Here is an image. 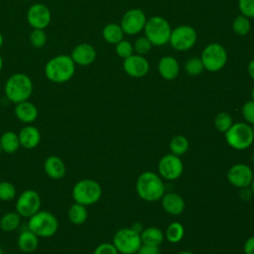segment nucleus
<instances>
[{
  "label": "nucleus",
  "mask_w": 254,
  "mask_h": 254,
  "mask_svg": "<svg viewBox=\"0 0 254 254\" xmlns=\"http://www.w3.org/2000/svg\"><path fill=\"white\" fill-rule=\"evenodd\" d=\"M75 64L68 55H58L50 59L44 68L45 76L54 83H64L72 78Z\"/></svg>",
  "instance_id": "obj_1"
},
{
  "label": "nucleus",
  "mask_w": 254,
  "mask_h": 254,
  "mask_svg": "<svg viewBox=\"0 0 254 254\" xmlns=\"http://www.w3.org/2000/svg\"><path fill=\"white\" fill-rule=\"evenodd\" d=\"M33 81L29 75L23 72H16L9 76L4 85L6 98L14 103H20L29 100L33 93Z\"/></svg>",
  "instance_id": "obj_2"
},
{
  "label": "nucleus",
  "mask_w": 254,
  "mask_h": 254,
  "mask_svg": "<svg viewBox=\"0 0 254 254\" xmlns=\"http://www.w3.org/2000/svg\"><path fill=\"white\" fill-rule=\"evenodd\" d=\"M137 194L146 201H156L165 194V184L160 176L147 171L142 173L136 181Z\"/></svg>",
  "instance_id": "obj_3"
},
{
  "label": "nucleus",
  "mask_w": 254,
  "mask_h": 254,
  "mask_svg": "<svg viewBox=\"0 0 254 254\" xmlns=\"http://www.w3.org/2000/svg\"><path fill=\"white\" fill-rule=\"evenodd\" d=\"M27 228L39 238H50L58 232L59 220L54 213L40 209L28 218Z\"/></svg>",
  "instance_id": "obj_4"
},
{
  "label": "nucleus",
  "mask_w": 254,
  "mask_h": 254,
  "mask_svg": "<svg viewBox=\"0 0 254 254\" xmlns=\"http://www.w3.org/2000/svg\"><path fill=\"white\" fill-rule=\"evenodd\" d=\"M71 195L74 202L89 206L96 203L101 198L102 189L95 180L82 179L74 184Z\"/></svg>",
  "instance_id": "obj_5"
},
{
  "label": "nucleus",
  "mask_w": 254,
  "mask_h": 254,
  "mask_svg": "<svg viewBox=\"0 0 254 254\" xmlns=\"http://www.w3.org/2000/svg\"><path fill=\"white\" fill-rule=\"evenodd\" d=\"M146 38L154 46H163L169 43L172 29L169 22L160 16H153L146 21L145 27Z\"/></svg>",
  "instance_id": "obj_6"
},
{
  "label": "nucleus",
  "mask_w": 254,
  "mask_h": 254,
  "mask_svg": "<svg viewBox=\"0 0 254 254\" xmlns=\"http://www.w3.org/2000/svg\"><path fill=\"white\" fill-rule=\"evenodd\" d=\"M224 134L227 144L235 150H246L254 141L252 127L248 123H233Z\"/></svg>",
  "instance_id": "obj_7"
},
{
  "label": "nucleus",
  "mask_w": 254,
  "mask_h": 254,
  "mask_svg": "<svg viewBox=\"0 0 254 254\" xmlns=\"http://www.w3.org/2000/svg\"><path fill=\"white\" fill-rule=\"evenodd\" d=\"M200 60L206 70L215 72L225 65L227 62V53L221 45L212 43L203 49Z\"/></svg>",
  "instance_id": "obj_8"
},
{
  "label": "nucleus",
  "mask_w": 254,
  "mask_h": 254,
  "mask_svg": "<svg viewBox=\"0 0 254 254\" xmlns=\"http://www.w3.org/2000/svg\"><path fill=\"white\" fill-rule=\"evenodd\" d=\"M113 245L121 254H136L142 244L140 234L129 228L119 229L113 236Z\"/></svg>",
  "instance_id": "obj_9"
},
{
  "label": "nucleus",
  "mask_w": 254,
  "mask_h": 254,
  "mask_svg": "<svg viewBox=\"0 0 254 254\" xmlns=\"http://www.w3.org/2000/svg\"><path fill=\"white\" fill-rule=\"evenodd\" d=\"M42 199L35 190L22 191L15 202V210L24 218H30L41 209Z\"/></svg>",
  "instance_id": "obj_10"
},
{
  "label": "nucleus",
  "mask_w": 254,
  "mask_h": 254,
  "mask_svg": "<svg viewBox=\"0 0 254 254\" xmlns=\"http://www.w3.org/2000/svg\"><path fill=\"white\" fill-rule=\"evenodd\" d=\"M196 38V32L192 27L183 25L172 30L169 42L175 50L187 51L194 46Z\"/></svg>",
  "instance_id": "obj_11"
},
{
  "label": "nucleus",
  "mask_w": 254,
  "mask_h": 254,
  "mask_svg": "<svg viewBox=\"0 0 254 254\" xmlns=\"http://www.w3.org/2000/svg\"><path fill=\"white\" fill-rule=\"evenodd\" d=\"M160 177L167 181H175L179 179L184 171L183 161L179 156L167 154L161 158L158 164Z\"/></svg>",
  "instance_id": "obj_12"
},
{
  "label": "nucleus",
  "mask_w": 254,
  "mask_h": 254,
  "mask_svg": "<svg viewBox=\"0 0 254 254\" xmlns=\"http://www.w3.org/2000/svg\"><path fill=\"white\" fill-rule=\"evenodd\" d=\"M51 20V10L43 3H35L27 11V22L33 29L45 30L50 25Z\"/></svg>",
  "instance_id": "obj_13"
},
{
  "label": "nucleus",
  "mask_w": 254,
  "mask_h": 254,
  "mask_svg": "<svg viewBox=\"0 0 254 254\" xmlns=\"http://www.w3.org/2000/svg\"><path fill=\"white\" fill-rule=\"evenodd\" d=\"M226 177L228 182L238 189L250 187L254 179L251 168L248 165L242 163L234 164L231 166L227 172Z\"/></svg>",
  "instance_id": "obj_14"
},
{
  "label": "nucleus",
  "mask_w": 254,
  "mask_h": 254,
  "mask_svg": "<svg viewBox=\"0 0 254 254\" xmlns=\"http://www.w3.org/2000/svg\"><path fill=\"white\" fill-rule=\"evenodd\" d=\"M146 16L140 9L128 10L121 19V28L127 35H136L141 32L146 24Z\"/></svg>",
  "instance_id": "obj_15"
},
{
  "label": "nucleus",
  "mask_w": 254,
  "mask_h": 254,
  "mask_svg": "<svg viewBox=\"0 0 254 254\" xmlns=\"http://www.w3.org/2000/svg\"><path fill=\"white\" fill-rule=\"evenodd\" d=\"M149 62L141 55H131L123 63L124 71L132 77H143L149 71Z\"/></svg>",
  "instance_id": "obj_16"
},
{
  "label": "nucleus",
  "mask_w": 254,
  "mask_h": 254,
  "mask_svg": "<svg viewBox=\"0 0 254 254\" xmlns=\"http://www.w3.org/2000/svg\"><path fill=\"white\" fill-rule=\"evenodd\" d=\"M70 57L75 64L86 66L91 64L95 61L96 51L90 44L82 43L76 45L73 48Z\"/></svg>",
  "instance_id": "obj_17"
},
{
  "label": "nucleus",
  "mask_w": 254,
  "mask_h": 254,
  "mask_svg": "<svg viewBox=\"0 0 254 254\" xmlns=\"http://www.w3.org/2000/svg\"><path fill=\"white\" fill-rule=\"evenodd\" d=\"M20 146L27 150H32L38 147L41 142V133L40 130L32 125L26 124L18 133Z\"/></svg>",
  "instance_id": "obj_18"
},
{
  "label": "nucleus",
  "mask_w": 254,
  "mask_h": 254,
  "mask_svg": "<svg viewBox=\"0 0 254 254\" xmlns=\"http://www.w3.org/2000/svg\"><path fill=\"white\" fill-rule=\"evenodd\" d=\"M14 113L16 118L22 123L32 124L38 118L39 110L33 102L26 100L15 104Z\"/></svg>",
  "instance_id": "obj_19"
},
{
  "label": "nucleus",
  "mask_w": 254,
  "mask_h": 254,
  "mask_svg": "<svg viewBox=\"0 0 254 254\" xmlns=\"http://www.w3.org/2000/svg\"><path fill=\"white\" fill-rule=\"evenodd\" d=\"M44 171L46 175L53 180H61L65 176L66 167L64 162L56 155H51L44 162Z\"/></svg>",
  "instance_id": "obj_20"
},
{
  "label": "nucleus",
  "mask_w": 254,
  "mask_h": 254,
  "mask_svg": "<svg viewBox=\"0 0 254 254\" xmlns=\"http://www.w3.org/2000/svg\"><path fill=\"white\" fill-rule=\"evenodd\" d=\"M161 201L164 210L171 215H179L185 210V200L180 194L176 192L165 193L162 196Z\"/></svg>",
  "instance_id": "obj_21"
},
{
  "label": "nucleus",
  "mask_w": 254,
  "mask_h": 254,
  "mask_svg": "<svg viewBox=\"0 0 254 254\" xmlns=\"http://www.w3.org/2000/svg\"><path fill=\"white\" fill-rule=\"evenodd\" d=\"M158 70L160 75L164 79L173 80L179 74V71H180L179 63L175 58L171 56L163 57L158 64Z\"/></svg>",
  "instance_id": "obj_22"
},
{
  "label": "nucleus",
  "mask_w": 254,
  "mask_h": 254,
  "mask_svg": "<svg viewBox=\"0 0 254 254\" xmlns=\"http://www.w3.org/2000/svg\"><path fill=\"white\" fill-rule=\"evenodd\" d=\"M17 246L23 253H33L39 246V237L27 228L18 235Z\"/></svg>",
  "instance_id": "obj_23"
},
{
  "label": "nucleus",
  "mask_w": 254,
  "mask_h": 254,
  "mask_svg": "<svg viewBox=\"0 0 254 254\" xmlns=\"http://www.w3.org/2000/svg\"><path fill=\"white\" fill-rule=\"evenodd\" d=\"M0 147L2 152L6 154H14L18 151L20 146V141L18 133L14 131H5L0 136Z\"/></svg>",
  "instance_id": "obj_24"
},
{
  "label": "nucleus",
  "mask_w": 254,
  "mask_h": 254,
  "mask_svg": "<svg viewBox=\"0 0 254 254\" xmlns=\"http://www.w3.org/2000/svg\"><path fill=\"white\" fill-rule=\"evenodd\" d=\"M88 217V211L85 205L79 203H72L67 210V218L69 222L74 225H80L86 221Z\"/></svg>",
  "instance_id": "obj_25"
},
{
  "label": "nucleus",
  "mask_w": 254,
  "mask_h": 254,
  "mask_svg": "<svg viewBox=\"0 0 254 254\" xmlns=\"http://www.w3.org/2000/svg\"><path fill=\"white\" fill-rule=\"evenodd\" d=\"M140 237H141L142 243L144 244L160 246V244L164 240V233L158 227L149 226L143 229V231L140 233Z\"/></svg>",
  "instance_id": "obj_26"
},
{
  "label": "nucleus",
  "mask_w": 254,
  "mask_h": 254,
  "mask_svg": "<svg viewBox=\"0 0 254 254\" xmlns=\"http://www.w3.org/2000/svg\"><path fill=\"white\" fill-rule=\"evenodd\" d=\"M21 215L15 211H8L0 218L1 230L5 232H12L16 230L21 224Z\"/></svg>",
  "instance_id": "obj_27"
},
{
  "label": "nucleus",
  "mask_w": 254,
  "mask_h": 254,
  "mask_svg": "<svg viewBox=\"0 0 254 254\" xmlns=\"http://www.w3.org/2000/svg\"><path fill=\"white\" fill-rule=\"evenodd\" d=\"M102 36L104 40L109 44H117L123 40L124 32L120 25L110 23L107 24L102 30Z\"/></svg>",
  "instance_id": "obj_28"
},
{
  "label": "nucleus",
  "mask_w": 254,
  "mask_h": 254,
  "mask_svg": "<svg viewBox=\"0 0 254 254\" xmlns=\"http://www.w3.org/2000/svg\"><path fill=\"white\" fill-rule=\"evenodd\" d=\"M169 146L172 154L181 157L182 155L187 153V151L189 150L190 144L188 139L185 136L177 135L171 139Z\"/></svg>",
  "instance_id": "obj_29"
},
{
  "label": "nucleus",
  "mask_w": 254,
  "mask_h": 254,
  "mask_svg": "<svg viewBox=\"0 0 254 254\" xmlns=\"http://www.w3.org/2000/svg\"><path fill=\"white\" fill-rule=\"evenodd\" d=\"M185 234V228L182 223L180 222H172L166 229V238L171 243H178L180 242Z\"/></svg>",
  "instance_id": "obj_30"
},
{
  "label": "nucleus",
  "mask_w": 254,
  "mask_h": 254,
  "mask_svg": "<svg viewBox=\"0 0 254 254\" xmlns=\"http://www.w3.org/2000/svg\"><path fill=\"white\" fill-rule=\"evenodd\" d=\"M250 28H251V26H250L249 18H247L243 15L237 16L232 22V29H233L234 33H236L239 36L247 35L250 31Z\"/></svg>",
  "instance_id": "obj_31"
},
{
  "label": "nucleus",
  "mask_w": 254,
  "mask_h": 254,
  "mask_svg": "<svg viewBox=\"0 0 254 254\" xmlns=\"http://www.w3.org/2000/svg\"><path fill=\"white\" fill-rule=\"evenodd\" d=\"M17 190L16 187L8 181L0 182V200L11 201L16 197Z\"/></svg>",
  "instance_id": "obj_32"
},
{
  "label": "nucleus",
  "mask_w": 254,
  "mask_h": 254,
  "mask_svg": "<svg viewBox=\"0 0 254 254\" xmlns=\"http://www.w3.org/2000/svg\"><path fill=\"white\" fill-rule=\"evenodd\" d=\"M232 117L227 112H220L214 118V126L221 133H225L232 126Z\"/></svg>",
  "instance_id": "obj_33"
},
{
  "label": "nucleus",
  "mask_w": 254,
  "mask_h": 254,
  "mask_svg": "<svg viewBox=\"0 0 254 254\" xmlns=\"http://www.w3.org/2000/svg\"><path fill=\"white\" fill-rule=\"evenodd\" d=\"M31 45L36 49L43 48L47 43V34L43 29H33L29 36Z\"/></svg>",
  "instance_id": "obj_34"
},
{
  "label": "nucleus",
  "mask_w": 254,
  "mask_h": 254,
  "mask_svg": "<svg viewBox=\"0 0 254 254\" xmlns=\"http://www.w3.org/2000/svg\"><path fill=\"white\" fill-rule=\"evenodd\" d=\"M203 68L202 62L198 58H191L185 64V69L190 75H198L202 72Z\"/></svg>",
  "instance_id": "obj_35"
},
{
  "label": "nucleus",
  "mask_w": 254,
  "mask_h": 254,
  "mask_svg": "<svg viewBox=\"0 0 254 254\" xmlns=\"http://www.w3.org/2000/svg\"><path fill=\"white\" fill-rule=\"evenodd\" d=\"M115 51H116V54L120 58L126 59V58L130 57L131 55H133L134 48H133V46L130 42L125 41V40H121L119 43L116 44Z\"/></svg>",
  "instance_id": "obj_36"
},
{
  "label": "nucleus",
  "mask_w": 254,
  "mask_h": 254,
  "mask_svg": "<svg viewBox=\"0 0 254 254\" xmlns=\"http://www.w3.org/2000/svg\"><path fill=\"white\" fill-rule=\"evenodd\" d=\"M238 8L241 15L247 18H254V0H238Z\"/></svg>",
  "instance_id": "obj_37"
},
{
  "label": "nucleus",
  "mask_w": 254,
  "mask_h": 254,
  "mask_svg": "<svg viewBox=\"0 0 254 254\" xmlns=\"http://www.w3.org/2000/svg\"><path fill=\"white\" fill-rule=\"evenodd\" d=\"M152 46V43L146 37H141L136 40L133 48L139 55H145L151 50Z\"/></svg>",
  "instance_id": "obj_38"
},
{
  "label": "nucleus",
  "mask_w": 254,
  "mask_h": 254,
  "mask_svg": "<svg viewBox=\"0 0 254 254\" xmlns=\"http://www.w3.org/2000/svg\"><path fill=\"white\" fill-rule=\"evenodd\" d=\"M242 115L249 125H254V100L244 103L242 106Z\"/></svg>",
  "instance_id": "obj_39"
},
{
  "label": "nucleus",
  "mask_w": 254,
  "mask_h": 254,
  "mask_svg": "<svg viewBox=\"0 0 254 254\" xmlns=\"http://www.w3.org/2000/svg\"><path fill=\"white\" fill-rule=\"evenodd\" d=\"M92 254H119L113 243L103 242L96 246Z\"/></svg>",
  "instance_id": "obj_40"
},
{
  "label": "nucleus",
  "mask_w": 254,
  "mask_h": 254,
  "mask_svg": "<svg viewBox=\"0 0 254 254\" xmlns=\"http://www.w3.org/2000/svg\"><path fill=\"white\" fill-rule=\"evenodd\" d=\"M136 254H160V248L157 245L142 243Z\"/></svg>",
  "instance_id": "obj_41"
},
{
  "label": "nucleus",
  "mask_w": 254,
  "mask_h": 254,
  "mask_svg": "<svg viewBox=\"0 0 254 254\" xmlns=\"http://www.w3.org/2000/svg\"><path fill=\"white\" fill-rule=\"evenodd\" d=\"M243 250L245 254H254V236L249 237L243 245Z\"/></svg>",
  "instance_id": "obj_42"
},
{
  "label": "nucleus",
  "mask_w": 254,
  "mask_h": 254,
  "mask_svg": "<svg viewBox=\"0 0 254 254\" xmlns=\"http://www.w3.org/2000/svg\"><path fill=\"white\" fill-rule=\"evenodd\" d=\"M240 197L243 199V200H249L252 196V190L251 189H249V187L247 188H243V189H240Z\"/></svg>",
  "instance_id": "obj_43"
},
{
  "label": "nucleus",
  "mask_w": 254,
  "mask_h": 254,
  "mask_svg": "<svg viewBox=\"0 0 254 254\" xmlns=\"http://www.w3.org/2000/svg\"><path fill=\"white\" fill-rule=\"evenodd\" d=\"M130 228L132 229V230H134L135 232H137V233H141L142 231H143V225H142V223L141 222H139V221H136V222H134L131 226H130Z\"/></svg>",
  "instance_id": "obj_44"
},
{
  "label": "nucleus",
  "mask_w": 254,
  "mask_h": 254,
  "mask_svg": "<svg viewBox=\"0 0 254 254\" xmlns=\"http://www.w3.org/2000/svg\"><path fill=\"white\" fill-rule=\"evenodd\" d=\"M247 70H248L249 75L254 79V59L252 61H250V63L248 64Z\"/></svg>",
  "instance_id": "obj_45"
},
{
  "label": "nucleus",
  "mask_w": 254,
  "mask_h": 254,
  "mask_svg": "<svg viewBox=\"0 0 254 254\" xmlns=\"http://www.w3.org/2000/svg\"><path fill=\"white\" fill-rule=\"evenodd\" d=\"M3 42H4V38H3V35L0 33V49H1L2 45H3Z\"/></svg>",
  "instance_id": "obj_46"
},
{
  "label": "nucleus",
  "mask_w": 254,
  "mask_h": 254,
  "mask_svg": "<svg viewBox=\"0 0 254 254\" xmlns=\"http://www.w3.org/2000/svg\"><path fill=\"white\" fill-rule=\"evenodd\" d=\"M250 189H251V190H252V193L254 194V179H253V181H252V183H251V185H250Z\"/></svg>",
  "instance_id": "obj_47"
},
{
  "label": "nucleus",
  "mask_w": 254,
  "mask_h": 254,
  "mask_svg": "<svg viewBox=\"0 0 254 254\" xmlns=\"http://www.w3.org/2000/svg\"><path fill=\"white\" fill-rule=\"evenodd\" d=\"M2 68H3V59H2V57L0 56V72H1Z\"/></svg>",
  "instance_id": "obj_48"
},
{
  "label": "nucleus",
  "mask_w": 254,
  "mask_h": 254,
  "mask_svg": "<svg viewBox=\"0 0 254 254\" xmlns=\"http://www.w3.org/2000/svg\"><path fill=\"white\" fill-rule=\"evenodd\" d=\"M179 254H194V253H192V252H190V251H182V252H180Z\"/></svg>",
  "instance_id": "obj_49"
},
{
  "label": "nucleus",
  "mask_w": 254,
  "mask_h": 254,
  "mask_svg": "<svg viewBox=\"0 0 254 254\" xmlns=\"http://www.w3.org/2000/svg\"><path fill=\"white\" fill-rule=\"evenodd\" d=\"M251 96H252V99L254 100V86L252 88V91H251Z\"/></svg>",
  "instance_id": "obj_50"
},
{
  "label": "nucleus",
  "mask_w": 254,
  "mask_h": 254,
  "mask_svg": "<svg viewBox=\"0 0 254 254\" xmlns=\"http://www.w3.org/2000/svg\"><path fill=\"white\" fill-rule=\"evenodd\" d=\"M251 160H252V162L254 163V153L252 154V157H251Z\"/></svg>",
  "instance_id": "obj_51"
},
{
  "label": "nucleus",
  "mask_w": 254,
  "mask_h": 254,
  "mask_svg": "<svg viewBox=\"0 0 254 254\" xmlns=\"http://www.w3.org/2000/svg\"><path fill=\"white\" fill-rule=\"evenodd\" d=\"M252 131H253V136H254V125H253V127H252Z\"/></svg>",
  "instance_id": "obj_52"
},
{
  "label": "nucleus",
  "mask_w": 254,
  "mask_h": 254,
  "mask_svg": "<svg viewBox=\"0 0 254 254\" xmlns=\"http://www.w3.org/2000/svg\"><path fill=\"white\" fill-rule=\"evenodd\" d=\"M1 153H2V149H1V147H0V155H1Z\"/></svg>",
  "instance_id": "obj_53"
},
{
  "label": "nucleus",
  "mask_w": 254,
  "mask_h": 254,
  "mask_svg": "<svg viewBox=\"0 0 254 254\" xmlns=\"http://www.w3.org/2000/svg\"><path fill=\"white\" fill-rule=\"evenodd\" d=\"M0 254H1V249H0Z\"/></svg>",
  "instance_id": "obj_54"
},
{
  "label": "nucleus",
  "mask_w": 254,
  "mask_h": 254,
  "mask_svg": "<svg viewBox=\"0 0 254 254\" xmlns=\"http://www.w3.org/2000/svg\"><path fill=\"white\" fill-rule=\"evenodd\" d=\"M0 230H1V226H0Z\"/></svg>",
  "instance_id": "obj_55"
},
{
  "label": "nucleus",
  "mask_w": 254,
  "mask_h": 254,
  "mask_svg": "<svg viewBox=\"0 0 254 254\" xmlns=\"http://www.w3.org/2000/svg\"><path fill=\"white\" fill-rule=\"evenodd\" d=\"M0 182H1V180H0Z\"/></svg>",
  "instance_id": "obj_56"
}]
</instances>
